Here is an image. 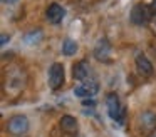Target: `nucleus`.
<instances>
[{
  "label": "nucleus",
  "instance_id": "0eeeda50",
  "mask_svg": "<svg viewBox=\"0 0 156 137\" xmlns=\"http://www.w3.org/2000/svg\"><path fill=\"white\" fill-rule=\"evenodd\" d=\"M106 105H108V112L111 119H119L121 117V107H119V97L118 94H109L106 97Z\"/></svg>",
  "mask_w": 156,
  "mask_h": 137
},
{
  "label": "nucleus",
  "instance_id": "9b49d317",
  "mask_svg": "<svg viewBox=\"0 0 156 137\" xmlns=\"http://www.w3.org/2000/svg\"><path fill=\"white\" fill-rule=\"evenodd\" d=\"M59 124H61V129L67 134H74L76 130H77V120L72 115H64Z\"/></svg>",
  "mask_w": 156,
  "mask_h": 137
},
{
  "label": "nucleus",
  "instance_id": "f03ea898",
  "mask_svg": "<svg viewBox=\"0 0 156 137\" xmlns=\"http://www.w3.org/2000/svg\"><path fill=\"white\" fill-rule=\"evenodd\" d=\"M64 84V67L62 63H52L49 69V87L52 90H57Z\"/></svg>",
  "mask_w": 156,
  "mask_h": 137
},
{
  "label": "nucleus",
  "instance_id": "1a4fd4ad",
  "mask_svg": "<svg viewBox=\"0 0 156 137\" xmlns=\"http://www.w3.org/2000/svg\"><path fill=\"white\" fill-rule=\"evenodd\" d=\"M64 15H66V10L55 2L51 3V5L47 7V12H45V17H47V20L51 23H59L64 19Z\"/></svg>",
  "mask_w": 156,
  "mask_h": 137
},
{
  "label": "nucleus",
  "instance_id": "20e7f679",
  "mask_svg": "<svg viewBox=\"0 0 156 137\" xmlns=\"http://www.w3.org/2000/svg\"><path fill=\"white\" fill-rule=\"evenodd\" d=\"M99 92V84L96 80H87V82H82L81 85H77L74 89V94L77 97H92Z\"/></svg>",
  "mask_w": 156,
  "mask_h": 137
},
{
  "label": "nucleus",
  "instance_id": "f257e3e1",
  "mask_svg": "<svg viewBox=\"0 0 156 137\" xmlns=\"http://www.w3.org/2000/svg\"><path fill=\"white\" fill-rule=\"evenodd\" d=\"M7 130L14 135H22L29 130V119L25 115H14L7 122Z\"/></svg>",
  "mask_w": 156,
  "mask_h": 137
},
{
  "label": "nucleus",
  "instance_id": "423d86ee",
  "mask_svg": "<svg viewBox=\"0 0 156 137\" xmlns=\"http://www.w3.org/2000/svg\"><path fill=\"white\" fill-rule=\"evenodd\" d=\"M72 75H74L76 80H81V82H87L91 80V67L86 60H81L74 65L72 69Z\"/></svg>",
  "mask_w": 156,
  "mask_h": 137
},
{
  "label": "nucleus",
  "instance_id": "39448f33",
  "mask_svg": "<svg viewBox=\"0 0 156 137\" xmlns=\"http://www.w3.org/2000/svg\"><path fill=\"white\" fill-rule=\"evenodd\" d=\"M94 57L99 62H108L111 57V45L106 39H99L94 45Z\"/></svg>",
  "mask_w": 156,
  "mask_h": 137
},
{
  "label": "nucleus",
  "instance_id": "4468645a",
  "mask_svg": "<svg viewBox=\"0 0 156 137\" xmlns=\"http://www.w3.org/2000/svg\"><path fill=\"white\" fill-rule=\"evenodd\" d=\"M9 40H10V37H7L5 33H2V39H0V43H2V45H5V43H7Z\"/></svg>",
  "mask_w": 156,
  "mask_h": 137
},
{
  "label": "nucleus",
  "instance_id": "9d476101",
  "mask_svg": "<svg viewBox=\"0 0 156 137\" xmlns=\"http://www.w3.org/2000/svg\"><path fill=\"white\" fill-rule=\"evenodd\" d=\"M136 69H138L139 74H144V75H149V74H153V65L151 62H149L148 59H146L143 53H139L138 57H136Z\"/></svg>",
  "mask_w": 156,
  "mask_h": 137
},
{
  "label": "nucleus",
  "instance_id": "2eb2a0df",
  "mask_svg": "<svg viewBox=\"0 0 156 137\" xmlns=\"http://www.w3.org/2000/svg\"><path fill=\"white\" fill-rule=\"evenodd\" d=\"M4 3H14V2H17V0H2Z\"/></svg>",
  "mask_w": 156,
  "mask_h": 137
},
{
  "label": "nucleus",
  "instance_id": "f8f14e48",
  "mask_svg": "<svg viewBox=\"0 0 156 137\" xmlns=\"http://www.w3.org/2000/svg\"><path fill=\"white\" fill-rule=\"evenodd\" d=\"M77 42L76 40H71V39H67V40H64V43H62V53L64 55H67V57H71V55H74L76 52H77Z\"/></svg>",
  "mask_w": 156,
  "mask_h": 137
},
{
  "label": "nucleus",
  "instance_id": "7ed1b4c3",
  "mask_svg": "<svg viewBox=\"0 0 156 137\" xmlns=\"http://www.w3.org/2000/svg\"><path fill=\"white\" fill-rule=\"evenodd\" d=\"M149 19H151V12H149L148 5L138 3V5L133 7V10H131L133 23H136V25H144V23H148Z\"/></svg>",
  "mask_w": 156,
  "mask_h": 137
},
{
  "label": "nucleus",
  "instance_id": "6e6552de",
  "mask_svg": "<svg viewBox=\"0 0 156 137\" xmlns=\"http://www.w3.org/2000/svg\"><path fill=\"white\" fill-rule=\"evenodd\" d=\"M138 120H139V125H141V129L144 132H153L156 129V114L154 112L146 110V112H143L139 115Z\"/></svg>",
  "mask_w": 156,
  "mask_h": 137
},
{
  "label": "nucleus",
  "instance_id": "ddd939ff",
  "mask_svg": "<svg viewBox=\"0 0 156 137\" xmlns=\"http://www.w3.org/2000/svg\"><path fill=\"white\" fill-rule=\"evenodd\" d=\"M42 39V32L41 30H35V32H30V33H27L25 35V43H29V45H32L34 42H39V40Z\"/></svg>",
  "mask_w": 156,
  "mask_h": 137
}]
</instances>
